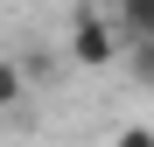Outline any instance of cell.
Segmentation results:
<instances>
[{
	"mask_svg": "<svg viewBox=\"0 0 154 147\" xmlns=\"http://www.w3.org/2000/svg\"><path fill=\"white\" fill-rule=\"evenodd\" d=\"M70 49H77V63H91V70H105V63H119V28L98 7H84L70 21Z\"/></svg>",
	"mask_w": 154,
	"mask_h": 147,
	"instance_id": "cell-1",
	"label": "cell"
},
{
	"mask_svg": "<svg viewBox=\"0 0 154 147\" xmlns=\"http://www.w3.org/2000/svg\"><path fill=\"white\" fill-rule=\"evenodd\" d=\"M112 28H119V49L126 42H154V0H119L112 7Z\"/></svg>",
	"mask_w": 154,
	"mask_h": 147,
	"instance_id": "cell-2",
	"label": "cell"
},
{
	"mask_svg": "<svg viewBox=\"0 0 154 147\" xmlns=\"http://www.w3.org/2000/svg\"><path fill=\"white\" fill-rule=\"evenodd\" d=\"M119 63L133 70V84H140V91H154V42H126V49H119Z\"/></svg>",
	"mask_w": 154,
	"mask_h": 147,
	"instance_id": "cell-3",
	"label": "cell"
},
{
	"mask_svg": "<svg viewBox=\"0 0 154 147\" xmlns=\"http://www.w3.org/2000/svg\"><path fill=\"white\" fill-rule=\"evenodd\" d=\"M21 91H28L21 63H7V56H0V112H14V105H21Z\"/></svg>",
	"mask_w": 154,
	"mask_h": 147,
	"instance_id": "cell-4",
	"label": "cell"
},
{
	"mask_svg": "<svg viewBox=\"0 0 154 147\" xmlns=\"http://www.w3.org/2000/svg\"><path fill=\"white\" fill-rule=\"evenodd\" d=\"M112 147H154V133H147V126H119V133H112Z\"/></svg>",
	"mask_w": 154,
	"mask_h": 147,
	"instance_id": "cell-5",
	"label": "cell"
}]
</instances>
